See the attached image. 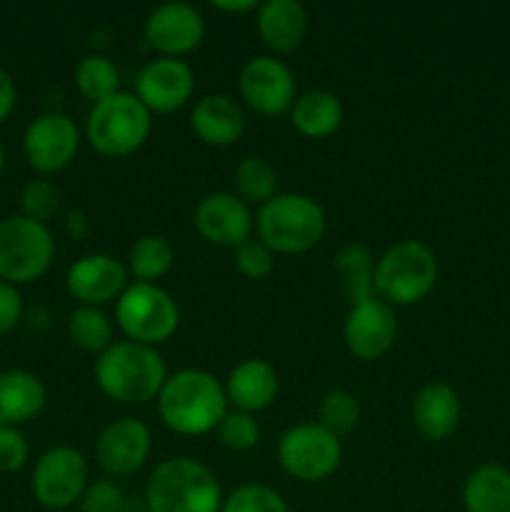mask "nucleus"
I'll return each instance as SVG.
<instances>
[{
	"label": "nucleus",
	"mask_w": 510,
	"mask_h": 512,
	"mask_svg": "<svg viewBox=\"0 0 510 512\" xmlns=\"http://www.w3.org/2000/svg\"><path fill=\"white\" fill-rule=\"evenodd\" d=\"M173 245L163 238V235H143L135 240L130 248L128 258V273L133 275L135 283H153L163 278L170 268H173Z\"/></svg>",
	"instance_id": "27"
},
{
	"label": "nucleus",
	"mask_w": 510,
	"mask_h": 512,
	"mask_svg": "<svg viewBox=\"0 0 510 512\" xmlns=\"http://www.w3.org/2000/svg\"><path fill=\"white\" fill-rule=\"evenodd\" d=\"M48 400L43 380L28 370H5L0 373V425H18L38 418Z\"/></svg>",
	"instance_id": "23"
},
{
	"label": "nucleus",
	"mask_w": 510,
	"mask_h": 512,
	"mask_svg": "<svg viewBox=\"0 0 510 512\" xmlns=\"http://www.w3.org/2000/svg\"><path fill=\"white\" fill-rule=\"evenodd\" d=\"M218 438L228 450L245 453L260 443V425L250 413L235 410V413L225 415L223 423L218 425Z\"/></svg>",
	"instance_id": "34"
},
{
	"label": "nucleus",
	"mask_w": 510,
	"mask_h": 512,
	"mask_svg": "<svg viewBox=\"0 0 510 512\" xmlns=\"http://www.w3.org/2000/svg\"><path fill=\"white\" fill-rule=\"evenodd\" d=\"M278 463L300 483H323L343 463V445L320 423L295 425L280 435Z\"/></svg>",
	"instance_id": "9"
},
{
	"label": "nucleus",
	"mask_w": 510,
	"mask_h": 512,
	"mask_svg": "<svg viewBox=\"0 0 510 512\" xmlns=\"http://www.w3.org/2000/svg\"><path fill=\"white\" fill-rule=\"evenodd\" d=\"M215 10L223 13H248V10H258L255 0H213Z\"/></svg>",
	"instance_id": "41"
},
{
	"label": "nucleus",
	"mask_w": 510,
	"mask_h": 512,
	"mask_svg": "<svg viewBox=\"0 0 510 512\" xmlns=\"http://www.w3.org/2000/svg\"><path fill=\"white\" fill-rule=\"evenodd\" d=\"M15 98H18V93H15L13 78H10L8 70L0 68V123L10 118L15 108Z\"/></svg>",
	"instance_id": "39"
},
{
	"label": "nucleus",
	"mask_w": 510,
	"mask_h": 512,
	"mask_svg": "<svg viewBox=\"0 0 510 512\" xmlns=\"http://www.w3.org/2000/svg\"><path fill=\"white\" fill-rule=\"evenodd\" d=\"M195 90V75L185 60L155 58L135 78V95L150 113L180 110Z\"/></svg>",
	"instance_id": "16"
},
{
	"label": "nucleus",
	"mask_w": 510,
	"mask_h": 512,
	"mask_svg": "<svg viewBox=\"0 0 510 512\" xmlns=\"http://www.w3.org/2000/svg\"><path fill=\"white\" fill-rule=\"evenodd\" d=\"M68 293L88 308L113 303L128 288V268L113 255L90 253L75 260L65 275Z\"/></svg>",
	"instance_id": "17"
},
{
	"label": "nucleus",
	"mask_w": 510,
	"mask_h": 512,
	"mask_svg": "<svg viewBox=\"0 0 510 512\" xmlns=\"http://www.w3.org/2000/svg\"><path fill=\"white\" fill-rule=\"evenodd\" d=\"M115 320L130 343L155 348L173 338L180 310L168 290L153 283H133L115 300Z\"/></svg>",
	"instance_id": "7"
},
{
	"label": "nucleus",
	"mask_w": 510,
	"mask_h": 512,
	"mask_svg": "<svg viewBox=\"0 0 510 512\" xmlns=\"http://www.w3.org/2000/svg\"><path fill=\"white\" fill-rule=\"evenodd\" d=\"M220 512H290L283 495L275 493L268 485H240L228 498H223Z\"/></svg>",
	"instance_id": "32"
},
{
	"label": "nucleus",
	"mask_w": 510,
	"mask_h": 512,
	"mask_svg": "<svg viewBox=\"0 0 510 512\" xmlns=\"http://www.w3.org/2000/svg\"><path fill=\"white\" fill-rule=\"evenodd\" d=\"M358 420L360 403L348 390H330L323 398V403H320V425L325 430H330L335 438H343V435L353 433L358 428Z\"/></svg>",
	"instance_id": "31"
},
{
	"label": "nucleus",
	"mask_w": 510,
	"mask_h": 512,
	"mask_svg": "<svg viewBox=\"0 0 510 512\" xmlns=\"http://www.w3.org/2000/svg\"><path fill=\"white\" fill-rule=\"evenodd\" d=\"M335 270L343 278L345 298L350 300V305L375 298V260L365 245H345L335 255Z\"/></svg>",
	"instance_id": "26"
},
{
	"label": "nucleus",
	"mask_w": 510,
	"mask_h": 512,
	"mask_svg": "<svg viewBox=\"0 0 510 512\" xmlns=\"http://www.w3.org/2000/svg\"><path fill=\"white\" fill-rule=\"evenodd\" d=\"M55 258L53 233L45 223L13 215L0 220V280L25 285L48 273Z\"/></svg>",
	"instance_id": "8"
},
{
	"label": "nucleus",
	"mask_w": 510,
	"mask_h": 512,
	"mask_svg": "<svg viewBox=\"0 0 510 512\" xmlns=\"http://www.w3.org/2000/svg\"><path fill=\"white\" fill-rule=\"evenodd\" d=\"M258 35L273 53H293L308 35V10L298 0H265L258 5Z\"/></svg>",
	"instance_id": "20"
},
{
	"label": "nucleus",
	"mask_w": 510,
	"mask_h": 512,
	"mask_svg": "<svg viewBox=\"0 0 510 512\" xmlns=\"http://www.w3.org/2000/svg\"><path fill=\"white\" fill-rule=\"evenodd\" d=\"M148 512H220L223 490L208 465L193 458L163 460L145 485Z\"/></svg>",
	"instance_id": "3"
},
{
	"label": "nucleus",
	"mask_w": 510,
	"mask_h": 512,
	"mask_svg": "<svg viewBox=\"0 0 510 512\" xmlns=\"http://www.w3.org/2000/svg\"><path fill=\"white\" fill-rule=\"evenodd\" d=\"M190 128L205 145L228 148L243 138L245 113L230 95L210 93L195 103L190 113Z\"/></svg>",
	"instance_id": "19"
},
{
	"label": "nucleus",
	"mask_w": 510,
	"mask_h": 512,
	"mask_svg": "<svg viewBox=\"0 0 510 512\" xmlns=\"http://www.w3.org/2000/svg\"><path fill=\"white\" fill-rule=\"evenodd\" d=\"M278 373L270 363L260 358H248L230 370L225 380V398L240 413H260L278 395Z\"/></svg>",
	"instance_id": "22"
},
{
	"label": "nucleus",
	"mask_w": 510,
	"mask_h": 512,
	"mask_svg": "<svg viewBox=\"0 0 510 512\" xmlns=\"http://www.w3.org/2000/svg\"><path fill=\"white\" fill-rule=\"evenodd\" d=\"M95 383L110 400L123 405H145L158 400L168 370L155 348L140 343H113L95 360Z\"/></svg>",
	"instance_id": "2"
},
{
	"label": "nucleus",
	"mask_w": 510,
	"mask_h": 512,
	"mask_svg": "<svg viewBox=\"0 0 510 512\" xmlns=\"http://www.w3.org/2000/svg\"><path fill=\"white\" fill-rule=\"evenodd\" d=\"M153 130V113L135 93H115L95 103L88 113L85 135L90 148L105 158H128L140 150Z\"/></svg>",
	"instance_id": "5"
},
{
	"label": "nucleus",
	"mask_w": 510,
	"mask_h": 512,
	"mask_svg": "<svg viewBox=\"0 0 510 512\" xmlns=\"http://www.w3.org/2000/svg\"><path fill=\"white\" fill-rule=\"evenodd\" d=\"M3 170H5V148L3 143H0V175H3Z\"/></svg>",
	"instance_id": "42"
},
{
	"label": "nucleus",
	"mask_w": 510,
	"mask_h": 512,
	"mask_svg": "<svg viewBox=\"0 0 510 512\" xmlns=\"http://www.w3.org/2000/svg\"><path fill=\"white\" fill-rule=\"evenodd\" d=\"M438 260L420 240L390 245L375 263V295L388 305H415L435 288Z\"/></svg>",
	"instance_id": "6"
},
{
	"label": "nucleus",
	"mask_w": 510,
	"mask_h": 512,
	"mask_svg": "<svg viewBox=\"0 0 510 512\" xmlns=\"http://www.w3.org/2000/svg\"><path fill=\"white\" fill-rule=\"evenodd\" d=\"M465 512H510V470L485 463L463 485Z\"/></svg>",
	"instance_id": "25"
},
{
	"label": "nucleus",
	"mask_w": 510,
	"mask_h": 512,
	"mask_svg": "<svg viewBox=\"0 0 510 512\" xmlns=\"http://www.w3.org/2000/svg\"><path fill=\"white\" fill-rule=\"evenodd\" d=\"M343 118V103L338 100V95L328 93V90H310V93L300 95L290 108L293 128L313 140H323L338 133Z\"/></svg>",
	"instance_id": "24"
},
{
	"label": "nucleus",
	"mask_w": 510,
	"mask_h": 512,
	"mask_svg": "<svg viewBox=\"0 0 510 512\" xmlns=\"http://www.w3.org/2000/svg\"><path fill=\"white\" fill-rule=\"evenodd\" d=\"M20 208H23L25 218L35 220V223L50 220L60 208L58 185L45 178L30 180L23 188V193H20Z\"/></svg>",
	"instance_id": "33"
},
{
	"label": "nucleus",
	"mask_w": 510,
	"mask_h": 512,
	"mask_svg": "<svg viewBox=\"0 0 510 512\" xmlns=\"http://www.w3.org/2000/svg\"><path fill=\"white\" fill-rule=\"evenodd\" d=\"M30 458V445L18 428L0 425V473H18Z\"/></svg>",
	"instance_id": "37"
},
{
	"label": "nucleus",
	"mask_w": 510,
	"mask_h": 512,
	"mask_svg": "<svg viewBox=\"0 0 510 512\" xmlns=\"http://www.w3.org/2000/svg\"><path fill=\"white\" fill-rule=\"evenodd\" d=\"M238 198L245 203L265 205L278 195V173L263 155H248L235 165L233 173Z\"/></svg>",
	"instance_id": "28"
},
{
	"label": "nucleus",
	"mask_w": 510,
	"mask_h": 512,
	"mask_svg": "<svg viewBox=\"0 0 510 512\" xmlns=\"http://www.w3.org/2000/svg\"><path fill=\"white\" fill-rule=\"evenodd\" d=\"M153 438L143 420L118 418L105 425L95 443V460L110 478H130L148 460Z\"/></svg>",
	"instance_id": "13"
},
{
	"label": "nucleus",
	"mask_w": 510,
	"mask_h": 512,
	"mask_svg": "<svg viewBox=\"0 0 510 512\" xmlns=\"http://www.w3.org/2000/svg\"><path fill=\"white\" fill-rule=\"evenodd\" d=\"M75 85L90 103H103L110 95L120 93V73L108 55H85L75 68Z\"/></svg>",
	"instance_id": "29"
},
{
	"label": "nucleus",
	"mask_w": 510,
	"mask_h": 512,
	"mask_svg": "<svg viewBox=\"0 0 510 512\" xmlns=\"http://www.w3.org/2000/svg\"><path fill=\"white\" fill-rule=\"evenodd\" d=\"M195 230L218 248H238L253 233V215L245 200L233 193H210L193 215Z\"/></svg>",
	"instance_id": "18"
},
{
	"label": "nucleus",
	"mask_w": 510,
	"mask_h": 512,
	"mask_svg": "<svg viewBox=\"0 0 510 512\" xmlns=\"http://www.w3.org/2000/svg\"><path fill=\"white\" fill-rule=\"evenodd\" d=\"M395 335H398V320L393 308L380 298L365 300V303L350 305V313L345 318L343 338L345 348L353 358L378 360L393 348Z\"/></svg>",
	"instance_id": "15"
},
{
	"label": "nucleus",
	"mask_w": 510,
	"mask_h": 512,
	"mask_svg": "<svg viewBox=\"0 0 510 512\" xmlns=\"http://www.w3.org/2000/svg\"><path fill=\"white\" fill-rule=\"evenodd\" d=\"M238 85L248 108L265 115V118L288 113L295 100H298L293 73L275 55H255V58H250L240 70Z\"/></svg>",
	"instance_id": "11"
},
{
	"label": "nucleus",
	"mask_w": 510,
	"mask_h": 512,
	"mask_svg": "<svg viewBox=\"0 0 510 512\" xmlns=\"http://www.w3.org/2000/svg\"><path fill=\"white\" fill-rule=\"evenodd\" d=\"M88 488V463L83 453L68 445L45 450L33 468L30 490L40 508L68 510L80 503Z\"/></svg>",
	"instance_id": "10"
},
{
	"label": "nucleus",
	"mask_w": 510,
	"mask_h": 512,
	"mask_svg": "<svg viewBox=\"0 0 510 512\" xmlns=\"http://www.w3.org/2000/svg\"><path fill=\"white\" fill-rule=\"evenodd\" d=\"M20 320H23V298L18 288L0 280V338L15 330Z\"/></svg>",
	"instance_id": "38"
},
{
	"label": "nucleus",
	"mask_w": 510,
	"mask_h": 512,
	"mask_svg": "<svg viewBox=\"0 0 510 512\" xmlns=\"http://www.w3.org/2000/svg\"><path fill=\"white\" fill-rule=\"evenodd\" d=\"M205 18L190 3H163L145 20V40L160 58H180L203 43Z\"/></svg>",
	"instance_id": "14"
},
{
	"label": "nucleus",
	"mask_w": 510,
	"mask_h": 512,
	"mask_svg": "<svg viewBox=\"0 0 510 512\" xmlns=\"http://www.w3.org/2000/svg\"><path fill=\"white\" fill-rule=\"evenodd\" d=\"M158 413L165 428L178 435H208L228 415L225 388L205 370H180L168 375L158 395Z\"/></svg>",
	"instance_id": "1"
},
{
	"label": "nucleus",
	"mask_w": 510,
	"mask_h": 512,
	"mask_svg": "<svg viewBox=\"0 0 510 512\" xmlns=\"http://www.w3.org/2000/svg\"><path fill=\"white\" fill-rule=\"evenodd\" d=\"M235 268L250 280H265L275 268L273 250L260 240H245L243 245L235 248Z\"/></svg>",
	"instance_id": "35"
},
{
	"label": "nucleus",
	"mask_w": 510,
	"mask_h": 512,
	"mask_svg": "<svg viewBox=\"0 0 510 512\" xmlns=\"http://www.w3.org/2000/svg\"><path fill=\"white\" fill-rule=\"evenodd\" d=\"M68 335L75 348L85 353H105L113 345V323L100 308L80 305L68 318Z\"/></svg>",
	"instance_id": "30"
},
{
	"label": "nucleus",
	"mask_w": 510,
	"mask_h": 512,
	"mask_svg": "<svg viewBox=\"0 0 510 512\" xmlns=\"http://www.w3.org/2000/svg\"><path fill=\"white\" fill-rule=\"evenodd\" d=\"M258 240L273 253L298 255L315 248L325 233V213L310 195L278 193L260 205Z\"/></svg>",
	"instance_id": "4"
},
{
	"label": "nucleus",
	"mask_w": 510,
	"mask_h": 512,
	"mask_svg": "<svg viewBox=\"0 0 510 512\" xmlns=\"http://www.w3.org/2000/svg\"><path fill=\"white\" fill-rule=\"evenodd\" d=\"M78 505L80 512H123L125 493L113 480H95L88 483Z\"/></svg>",
	"instance_id": "36"
},
{
	"label": "nucleus",
	"mask_w": 510,
	"mask_h": 512,
	"mask_svg": "<svg viewBox=\"0 0 510 512\" xmlns=\"http://www.w3.org/2000/svg\"><path fill=\"white\" fill-rule=\"evenodd\" d=\"M65 230H68L70 238L80 240L88 235L90 230V223H88V215L83 213V210H73V213H68V220H65Z\"/></svg>",
	"instance_id": "40"
},
{
	"label": "nucleus",
	"mask_w": 510,
	"mask_h": 512,
	"mask_svg": "<svg viewBox=\"0 0 510 512\" xmlns=\"http://www.w3.org/2000/svg\"><path fill=\"white\" fill-rule=\"evenodd\" d=\"M80 148L78 125L63 113H43L25 128L23 150L30 168L50 175L73 163Z\"/></svg>",
	"instance_id": "12"
},
{
	"label": "nucleus",
	"mask_w": 510,
	"mask_h": 512,
	"mask_svg": "<svg viewBox=\"0 0 510 512\" xmlns=\"http://www.w3.org/2000/svg\"><path fill=\"white\" fill-rule=\"evenodd\" d=\"M460 398L448 383H428L413 400V425L425 440L440 443L450 438L460 425Z\"/></svg>",
	"instance_id": "21"
}]
</instances>
